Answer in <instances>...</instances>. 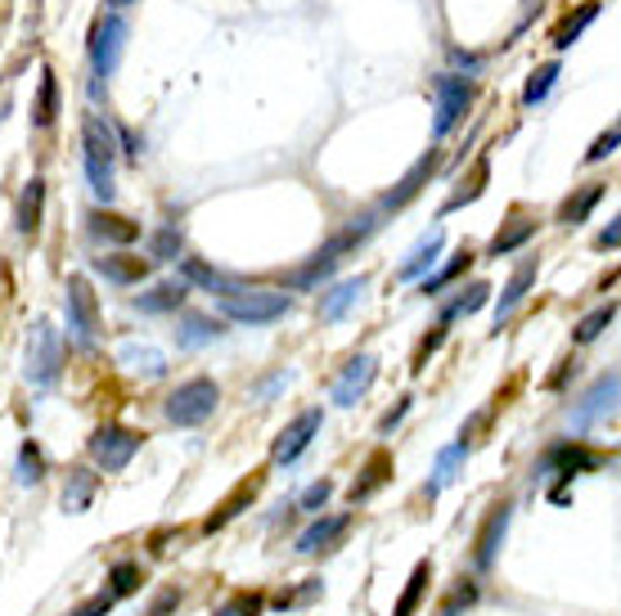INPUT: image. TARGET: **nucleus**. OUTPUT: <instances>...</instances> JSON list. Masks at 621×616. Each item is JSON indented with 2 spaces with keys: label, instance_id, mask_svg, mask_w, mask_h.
Returning <instances> with one entry per match:
<instances>
[{
  "label": "nucleus",
  "instance_id": "nucleus-1",
  "mask_svg": "<svg viewBox=\"0 0 621 616\" xmlns=\"http://www.w3.org/2000/svg\"><path fill=\"white\" fill-rule=\"evenodd\" d=\"M82 149H86V180L99 203H114V162H118V140L104 118H82Z\"/></svg>",
  "mask_w": 621,
  "mask_h": 616
},
{
  "label": "nucleus",
  "instance_id": "nucleus-2",
  "mask_svg": "<svg viewBox=\"0 0 621 616\" xmlns=\"http://www.w3.org/2000/svg\"><path fill=\"white\" fill-rule=\"evenodd\" d=\"M374 226H379V216H360L356 226H347L343 234H334V239H329L307 266H298L294 275H288V288H311V283L329 279V275H334V266L343 262V252H351L356 243L370 239V234H374Z\"/></svg>",
  "mask_w": 621,
  "mask_h": 616
},
{
  "label": "nucleus",
  "instance_id": "nucleus-3",
  "mask_svg": "<svg viewBox=\"0 0 621 616\" xmlns=\"http://www.w3.org/2000/svg\"><path fill=\"white\" fill-rule=\"evenodd\" d=\"M222 311L239 324H275L294 311V298L279 293V288H235V293L222 298Z\"/></svg>",
  "mask_w": 621,
  "mask_h": 616
},
{
  "label": "nucleus",
  "instance_id": "nucleus-4",
  "mask_svg": "<svg viewBox=\"0 0 621 616\" xmlns=\"http://www.w3.org/2000/svg\"><path fill=\"white\" fill-rule=\"evenodd\" d=\"M216 401H222V387H216L212 378H190L163 401V414L176 427H199V423H207L216 414Z\"/></svg>",
  "mask_w": 621,
  "mask_h": 616
},
{
  "label": "nucleus",
  "instance_id": "nucleus-5",
  "mask_svg": "<svg viewBox=\"0 0 621 616\" xmlns=\"http://www.w3.org/2000/svg\"><path fill=\"white\" fill-rule=\"evenodd\" d=\"M140 446H144V437H140V432H131V427H122V423H104V427H95V432H91V442H86L91 459L104 468V473H122V468L140 455Z\"/></svg>",
  "mask_w": 621,
  "mask_h": 616
},
{
  "label": "nucleus",
  "instance_id": "nucleus-6",
  "mask_svg": "<svg viewBox=\"0 0 621 616\" xmlns=\"http://www.w3.org/2000/svg\"><path fill=\"white\" fill-rule=\"evenodd\" d=\"M63 311H68V329L82 347H91L99 338V302L86 275H68L63 283Z\"/></svg>",
  "mask_w": 621,
  "mask_h": 616
},
{
  "label": "nucleus",
  "instance_id": "nucleus-7",
  "mask_svg": "<svg viewBox=\"0 0 621 616\" xmlns=\"http://www.w3.org/2000/svg\"><path fill=\"white\" fill-rule=\"evenodd\" d=\"M23 360H27V378L32 383L50 387L59 378V370H63V338H59V329L50 319L32 324V338H27V355Z\"/></svg>",
  "mask_w": 621,
  "mask_h": 616
},
{
  "label": "nucleus",
  "instance_id": "nucleus-8",
  "mask_svg": "<svg viewBox=\"0 0 621 616\" xmlns=\"http://www.w3.org/2000/svg\"><path fill=\"white\" fill-rule=\"evenodd\" d=\"M122 46H127V19L122 14H99L91 23V36H86L95 77H114V68L122 59Z\"/></svg>",
  "mask_w": 621,
  "mask_h": 616
},
{
  "label": "nucleus",
  "instance_id": "nucleus-9",
  "mask_svg": "<svg viewBox=\"0 0 621 616\" xmlns=\"http://www.w3.org/2000/svg\"><path fill=\"white\" fill-rule=\"evenodd\" d=\"M432 135L442 140L464 113H468V104H473V82L464 77H451V72H442V77H432Z\"/></svg>",
  "mask_w": 621,
  "mask_h": 616
},
{
  "label": "nucleus",
  "instance_id": "nucleus-10",
  "mask_svg": "<svg viewBox=\"0 0 621 616\" xmlns=\"http://www.w3.org/2000/svg\"><path fill=\"white\" fill-rule=\"evenodd\" d=\"M608 459L599 455V450H590V446H581V442H563V446H554L550 455L540 459V473H559L563 482H572V478H581V473H595V468H604Z\"/></svg>",
  "mask_w": 621,
  "mask_h": 616
},
{
  "label": "nucleus",
  "instance_id": "nucleus-11",
  "mask_svg": "<svg viewBox=\"0 0 621 616\" xmlns=\"http://www.w3.org/2000/svg\"><path fill=\"white\" fill-rule=\"evenodd\" d=\"M320 427H324V410H302L294 423H288L279 437H275V446H271V459L275 463H294L315 437H320Z\"/></svg>",
  "mask_w": 621,
  "mask_h": 616
},
{
  "label": "nucleus",
  "instance_id": "nucleus-12",
  "mask_svg": "<svg viewBox=\"0 0 621 616\" xmlns=\"http://www.w3.org/2000/svg\"><path fill=\"white\" fill-rule=\"evenodd\" d=\"M379 378V360L374 355H351L347 360V370L338 374V383H334V406H356L365 391H370V383Z\"/></svg>",
  "mask_w": 621,
  "mask_h": 616
},
{
  "label": "nucleus",
  "instance_id": "nucleus-13",
  "mask_svg": "<svg viewBox=\"0 0 621 616\" xmlns=\"http://www.w3.org/2000/svg\"><path fill=\"white\" fill-rule=\"evenodd\" d=\"M509 518H514V504H509V499L491 504V514H487L478 540H473V563H478L482 571H487V567L495 563V554H500V540H504V531H509Z\"/></svg>",
  "mask_w": 621,
  "mask_h": 616
},
{
  "label": "nucleus",
  "instance_id": "nucleus-14",
  "mask_svg": "<svg viewBox=\"0 0 621 616\" xmlns=\"http://www.w3.org/2000/svg\"><path fill=\"white\" fill-rule=\"evenodd\" d=\"M612 406H617V374L608 370L604 378H595V387H590L586 396H581V406L568 414V423H572L576 432H586L599 414H612Z\"/></svg>",
  "mask_w": 621,
  "mask_h": 616
},
{
  "label": "nucleus",
  "instance_id": "nucleus-15",
  "mask_svg": "<svg viewBox=\"0 0 621 616\" xmlns=\"http://www.w3.org/2000/svg\"><path fill=\"white\" fill-rule=\"evenodd\" d=\"M437 162H442V154H437V149H428L406 176H401V185L383 198V212H401V207H406L410 198H419V190L428 185V180H432V171H437Z\"/></svg>",
  "mask_w": 621,
  "mask_h": 616
},
{
  "label": "nucleus",
  "instance_id": "nucleus-16",
  "mask_svg": "<svg viewBox=\"0 0 621 616\" xmlns=\"http://www.w3.org/2000/svg\"><path fill=\"white\" fill-rule=\"evenodd\" d=\"M442 247H446V230H442V226H432V230H428V234L406 252V262L396 266V279H406V283H410V279H419L437 257H442Z\"/></svg>",
  "mask_w": 621,
  "mask_h": 616
},
{
  "label": "nucleus",
  "instance_id": "nucleus-17",
  "mask_svg": "<svg viewBox=\"0 0 621 616\" xmlns=\"http://www.w3.org/2000/svg\"><path fill=\"white\" fill-rule=\"evenodd\" d=\"M41 207H46V180L41 176H32L23 194H19V207H14V226L23 239H32L36 230H41Z\"/></svg>",
  "mask_w": 621,
  "mask_h": 616
},
{
  "label": "nucleus",
  "instance_id": "nucleus-18",
  "mask_svg": "<svg viewBox=\"0 0 621 616\" xmlns=\"http://www.w3.org/2000/svg\"><path fill=\"white\" fill-rule=\"evenodd\" d=\"M536 216H527V212H509V221H504V230H495V239H491V247H487V257H509V252H518L532 234H536Z\"/></svg>",
  "mask_w": 621,
  "mask_h": 616
},
{
  "label": "nucleus",
  "instance_id": "nucleus-19",
  "mask_svg": "<svg viewBox=\"0 0 621 616\" xmlns=\"http://www.w3.org/2000/svg\"><path fill=\"white\" fill-rule=\"evenodd\" d=\"M536 270H540V262H536V257H527L514 275H509V283L500 288V302H495V324L518 311V302L532 293V283H536Z\"/></svg>",
  "mask_w": 621,
  "mask_h": 616
},
{
  "label": "nucleus",
  "instance_id": "nucleus-20",
  "mask_svg": "<svg viewBox=\"0 0 621 616\" xmlns=\"http://www.w3.org/2000/svg\"><path fill=\"white\" fill-rule=\"evenodd\" d=\"M262 482H266V473H252L248 482H239V486H235V491H230V495L222 499V509H216V514L207 518V531H222V527H226L230 518H239V514L248 509V504H252V499H258Z\"/></svg>",
  "mask_w": 621,
  "mask_h": 616
},
{
  "label": "nucleus",
  "instance_id": "nucleus-21",
  "mask_svg": "<svg viewBox=\"0 0 621 616\" xmlns=\"http://www.w3.org/2000/svg\"><path fill=\"white\" fill-rule=\"evenodd\" d=\"M365 288H370V279H365V275L334 283V288H329V293L320 298V319H329V324H334V319H343V315H347V306H356V302H360V293H365Z\"/></svg>",
  "mask_w": 621,
  "mask_h": 616
},
{
  "label": "nucleus",
  "instance_id": "nucleus-22",
  "mask_svg": "<svg viewBox=\"0 0 621 616\" xmlns=\"http://www.w3.org/2000/svg\"><path fill=\"white\" fill-rule=\"evenodd\" d=\"M387 478H392V455H387V450H374L370 459H365L360 478L351 482V491H347V495H351V504H365V499H370Z\"/></svg>",
  "mask_w": 621,
  "mask_h": 616
},
{
  "label": "nucleus",
  "instance_id": "nucleus-23",
  "mask_svg": "<svg viewBox=\"0 0 621 616\" xmlns=\"http://www.w3.org/2000/svg\"><path fill=\"white\" fill-rule=\"evenodd\" d=\"M351 527V514H334V518H320L298 535V549L302 554H320V549H334V540Z\"/></svg>",
  "mask_w": 621,
  "mask_h": 616
},
{
  "label": "nucleus",
  "instance_id": "nucleus-24",
  "mask_svg": "<svg viewBox=\"0 0 621 616\" xmlns=\"http://www.w3.org/2000/svg\"><path fill=\"white\" fill-rule=\"evenodd\" d=\"M86 230H91L99 243H135V239H140V226L127 221V216H114V212H91V216H86Z\"/></svg>",
  "mask_w": 621,
  "mask_h": 616
},
{
  "label": "nucleus",
  "instance_id": "nucleus-25",
  "mask_svg": "<svg viewBox=\"0 0 621 616\" xmlns=\"http://www.w3.org/2000/svg\"><path fill=\"white\" fill-rule=\"evenodd\" d=\"M222 319H212V315H199V311H186L180 315V329H176V342L180 347H207L212 338H222Z\"/></svg>",
  "mask_w": 621,
  "mask_h": 616
},
{
  "label": "nucleus",
  "instance_id": "nucleus-26",
  "mask_svg": "<svg viewBox=\"0 0 621 616\" xmlns=\"http://www.w3.org/2000/svg\"><path fill=\"white\" fill-rule=\"evenodd\" d=\"M95 270L104 279H114V283H140L144 275H150V262L131 257V252H114V257H95Z\"/></svg>",
  "mask_w": 621,
  "mask_h": 616
},
{
  "label": "nucleus",
  "instance_id": "nucleus-27",
  "mask_svg": "<svg viewBox=\"0 0 621 616\" xmlns=\"http://www.w3.org/2000/svg\"><path fill=\"white\" fill-rule=\"evenodd\" d=\"M487 180H491V162H487V158H478V162H473V171H468V180H464V185L446 198L442 216H451V212H459V207H468V203H478V198L487 194Z\"/></svg>",
  "mask_w": 621,
  "mask_h": 616
},
{
  "label": "nucleus",
  "instance_id": "nucleus-28",
  "mask_svg": "<svg viewBox=\"0 0 621 616\" xmlns=\"http://www.w3.org/2000/svg\"><path fill=\"white\" fill-rule=\"evenodd\" d=\"M95 491H99V478L86 473V468H72L68 486H63V509H68V514H86L91 499H95Z\"/></svg>",
  "mask_w": 621,
  "mask_h": 616
},
{
  "label": "nucleus",
  "instance_id": "nucleus-29",
  "mask_svg": "<svg viewBox=\"0 0 621 616\" xmlns=\"http://www.w3.org/2000/svg\"><path fill=\"white\" fill-rule=\"evenodd\" d=\"M604 194H608L604 185H581L576 194H568L563 207H559V226H581V221H586V216L599 207Z\"/></svg>",
  "mask_w": 621,
  "mask_h": 616
},
{
  "label": "nucleus",
  "instance_id": "nucleus-30",
  "mask_svg": "<svg viewBox=\"0 0 621 616\" xmlns=\"http://www.w3.org/2000/svg\"><path fill=\"white\" fill-rule=\"evenodd\" d=\"M428 581H432V563L423 558V563H415V571H410L406 590H401V599H396L392 616H415V612H419V603H423V594H428Z\"/></svg>",
  "mask_w": 621,
  "mask_h": 616
},
{
  "label": "nucleus",
  "instance_id": "nucleus-31",
  "mask_svg": "<svg viewBox=\"0 0 621 616\" xmlns=\"http://www.w3.org/2000/svg\"><path fill=\"white\" fill-rule=\"evenodd\" d=\"M55 118H59V77L46 68L41 72V86H36V104H32V122L36 126H55Z\"/></svg>",
  "mask_w": 621,
  "mask_h": 616
},
{
  "label": "nucleus",
  "instance_id": "nucleus-32",
  "mask_svg": "<svg viewBox=\"0 0 621 616\" xmlns=\"http://www.w3.org/2000/svg\"><path fill=\"white\" fill-rule=\"evenodd\" d=\"M595 19H599V0H586V5H581L576 14H568V19H563V23L554 27L550 46H554V50H568V46L576 41V36H581V32H586V27L595 23Z\"/></svg>",
  "mask_w": 621,
  "mask_h": 616
},
{
  "label": "nucleus",
  "instance_id": "nucleus-33",
  "mask_svg": "<svg viewBox=\"0 0 621 616\" xmlns=\"http://www.w3.org/2000/svg\"><path fill=\"white\" fill-rule=\"evenodd\" d=\"M487 298H491V283H487V279L459 288V298L442 311V324H451V319H459V315H473V311H482V306H487Z\"/></svg>",
  "mask_w": 621,
  "mask_h": 616
},
{
  "label": "nucleus",
  "instance_id": "nucleus-34",
  "mask_svg": "<svg viewBox=\"0 0 621 616\" xmlns=\"http://www.w3.org/2000/svg\"><path fill=\"white\" fill-rule=\"evenodd\" d=\"M180 302H186V283H158V288H150V293H140L135 298V306L140 311H176Z\"/></svg>",
  "mask_w": 621,
  "mask_h": 616
},
{
  "label": "nucleus",
  "instance_id": "nucleus-35",
  "mask_svg": "<svg viewBox=\"0 0 621 616\" xmlns=\"http://www.w3.org/2000/svg\"><path fill=\"white\" fill-rule=\"evenodd\" d=\"M468 266H473V252H468V247H459L455 257H451V262H446L442 270H437L432 279H423V298H437V293H442L446 283H455V279H459V275H464Z\"/></svg>",
  "mask_w": 621,
  "mask_h": 616
},
{
  "label": "nucleus",
  "instance_id": "nucleus-36",
  "mask_svg": "<svg viewBox=\"0 0 621 616\" xmlns=\"http://www.w3.org/2000/svg\"><path fill=\"white\" fill-rule=\"evenodd\" d=\"M186 279H194V283H203L207 288V293H235V279L230 275H222V270H212V266H203V262H194V257H186Z\"/></svg>",
  "mask_w": 621,
  "mask_h": 616
},
{
  "label": "nucleus",
  "instance_id": "nucleus-37",
  "mask_svg": "<svg viewBox=\"0 0 621 616\" xmlns=\"http://www.w3.org/2000/svg\"><path fill=\"white\" fill-rule=\"evenodd\" d=\"M559 82V63H540L536 72H532V77H527V86H523V104L527 108H536L545 95H550V86Z\"/></svg>",
  "mask_w": 621,
  "mask_h": 616
},
{
  "label": "nucleus",
  "instance_id": "nucleus-38",
  "mask_svg": "<svg viewBox=\"0 0 621 616\" xmlns=\"http://www.w3.org/2000/svg\"><path fill=\"white\" fill-rule=\"evenodd\" d=\"M140 563H114V571H108V594L114 599H127V594H135L140 590Z\"/></svg>",
  "mask_w": 621,
  "mask_h": 616
},
{
  "label": "nucleus",
  "instance_id": "nucleus-39",
  "mask_svg": "<svg viewBox=\"0 0 621 616\" xmlns=\"http://www.w3.org/2000/svg\"><path fill=\"white\" fill-rule=\"evenodd\" d=\"M612 315H617V302H608V306H595L586 319H581L576 324V329H572V338L576 342H595L604 329H608V324H612Z\"/></svg>",
  "mask_w": 621,
  "mask_h": 616
},
{
  "label": "nucleus",
  "instance_id": "nucleus-40",
  "mask_svg": "<svg viewBox=\"0 0 621 616\" xmlns=\"http://www.w3.org/2000/svg\"><path fill=\"white\" fill-rule=\"evenodd\" d=\"M41 478H46V455L36 450L32 442H23V450H19V482H23V486H36Z\"/></svg>",
  "mask_w": 621,
  "mask_h": 616
},
{
  "label": "nucleus",
  "instance_id": "nucleus-41",
  "mask_svg": "<svg viewBox=\"0 0 621 616\" xmlns=\"http://www.w3.org/2000/svg\"><path fill=\"white\" fill-rule=\"evenodd\" d=\"M262 607H266V594L262 590H248V594L226 599L222 607H216V616H262Z\"/></svg>",
  "mask_w": 621,
  "mask_h": 616
},
{
  "label": "nucleus",
  "instance_id": "nucleus-42",
  "mask_svg": "<svg viewBox=\"0 0 621 616\" xmlns=\"http://www.w3.org/2000/svg\"><path fill=\"white\" fill-rule=\"evenodd\" d=\"M122 360H127V365H135V370H144L150 378H158V374L167 370V355H163V351H154V347H127V351H122Z\"/></svg>",
  "mask_w": 621,
  "mask_h": 616
},
{
  "label": "nucleus",
  "instance_id": "nucleus-43",
  "mask_svg": "<svg viewBox=\"0 0 621 616\" xmlns=\"http://www.w3.org/2000/svg\"><path fill=\"white\" fill-rule=\"evenodd\" d=\"M154 262H176L180 257V252H186V239H180V230L176 226H167V230H158L154 234Z\"/></svg>",
  "mask_w": 621,
  "mask_h": 616
},
{
  "label": "nucleus",
  "instance_id": "nucleus-44",
  "mask_svg": "<svg viewBox=\"0 0 621 616\" xmlns=\"http://www.w3.org/2000/svg\"><path fill=\"white\" fill-rule=\"evenodd\" d=\"M464 455H468V450H464L459 442H455L451 450H442V455H437V478H432V486H428V495H437V491H442V486H446V482L455 478V463H459Z\"/></svg>",
  "mask_w": 621,
  "mask_h": 616
},
{
  "label": "nucleus",
  "instance_id": "nucleus-45",
  "mask_svg": "<svg viewBox=\"0 0 621 616\" xmlns=\"http://www.w3.org/2000/svg\"><path fill=\"white\" fill-rule=\"evenodd\" d=\"M442 342H446V324H437V329H432V334H428V338L415 347V360H410V370H415V374H423V370H428V355H432L437 347H442Z\"/></svg>",
  "mask_w": 621,
  "mask_h": 616
},
{
  "label": "nucleus",
  "instance_id": "nucleus-46",
  "mask_svg": "<svg viewBox=\"0 0 621 616\" xmlns=\"http://www.w3.org/2000/svg\"><path fill=\"white\" fill-rule=\"evenodd\" d=\"M324 594V585L320 581H307V585H298V590H288V594H279L275 599V607L284 612V607H298V603H311V599H320Z\"/></svg>",
  "mask_w": 621,
  "mask_h": 616
},
{
  "label": "nucleus",
  "instance_id": "nucleus-47",
  "mask_svg": "<svg viewBox=\"0 0 621 616\" xmlns=\"http://www.w3.org/2000/svg\"><path fill=\"white\" fill-rule=\"evenodd\" d=\"M114 603H118V599H114V594H108V590H104V594H95V599L77 603V607H72L68 616H108V612H114Z\"/></svg>",
  "mask_w": 621,
  "mask_h": 616
},
{
  "label": "nucleus",
  "instance_id": "nucleus-48",
  "mask_svg": "<svg viewBox=\"0 0 621 616\" xmlns=\"http://www.w3.org/2000/svg\"><path fill=\"white\" fill-rule=\"evenodd\" d=\"M329 495H334V486H329V482L307 486V491H302V509H307V514H320L324 504H329Z\"/></svg>",
  "mask_w": 621,
  "mask_h": 616
},
{
  "label": "nucleus",
  "instance_id": "nucleus-49",
  "mask_svg": "<svg viewBox=\"0 0 621 616\" xmlns=\"http://www.w3.org/2000/svg\"><path fill=\"white\" fill-rule=\"evenodd\" d=\"M617 154V126H608L595 144H590V154H586V162H604V158H612Z\"/></svg>",
  "mask_w": 621,
  "mask_h": 616
},
{
  "label": "nucleus",
  "instance_id": "nucleus-50",
  "mask_svg": "<svg viewBox=\"0 0 621 616\" xmlns=\"http://www.w3.org/2000/svg\"><path fill=\"white\" fill-rule=\"evenodd\" d=\"M176 607H180V590H176V585H167L150 607H144V616H171Z\"/></svg>",
  "mask_w": 621,
  "mask_h": 616
},
{
  "label": "nucleus",
  "instance_id": "nucleus-51",
  "mask_svg": "<svg viewBox=\"0 0 621 616\" xmlns=\"http://www.w3.org/2000/svg\"><path fill=\"white\" fill-rule=\"evenodd\" d=\"M406 414H410V396H401V406H396V410H387V414L379 419V432H392V427H396L401 419H406Z\"/></svg>",
  "mask_w": 621,
  "mask_h": 616
},
{
  "label": "nucleus",
  "instance_id": "nucleus-52",
  "mask_svg": "<svg viewBox=\"0 0 621 616\" xmlns=\"http://www.w3.org/2000/svg\"><path fill=\"white\" fill-rule=\"evenodd\" d=\"M617 239H621V226H617V221H608V230L599 234V247L608 252V247H617Z\"/></svg>",
  "mask_w": 621,
  "mask_h": 616
},
{
  "label": "nucleus",
  "instance_id": "nucleus-53",
  "mask_svg": "<svg viewBox=\"0 0 621 616\" xmlns=\"http://www.w3.org/2000/svg\"><path fill=\"white\" fill-rule=\"evenodd\" d=\"M108 5H114V10H127V5H135V0H108Z\"/></svg>",
  "mask_w": 621,
  "mask_h": 616
}]
</instances>
